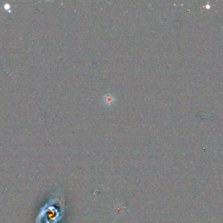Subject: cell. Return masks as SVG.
Listing matches in <instances>:
<instances>
[{
  "mask_svg": "<svg viewBox=\"0 0 223 223\" xmlns=\"http://www.w3.org/2000/svg\"><path fill=\"white\" fill-rule=\"evenodd\" d=\"M103 100L106 105L110 106L114 104L116 101V98L112 94H107L103 96Z\"/></svg>",
  "mask_w": 223,
  "mask_h": 223,
  "instance_id": "1",
  "label": "cell"
}]
</instances>
